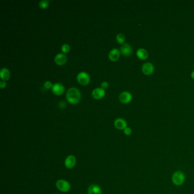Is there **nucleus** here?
<instances>
[{
    "instance_id": "obj_1",
    "label": "nucleus",
    "mask_w": 194,
    "mask_h": 194,
    "mask_svg": "<svg viewBox=\"0 0 194 194\" xmlns=\"http://www.w3.org/2000/svg\"><path fill=\"white\" fill-rule=\"evenodd\" d=\"M66 99L71 104L79 103L81 99V93L79 90L75 87L69 88L66 93Z\"/></svg>"
},
{
    "instance_id": "obj_2",
    "label": "nucleus",
    "mask_w": 194,
    "mask_h": 194,
    "mask_svg": "<svg viewBox=\"0 0 194 194\" xmlns=\"http://www.w3.org/2000/svg\"><path fill=\"white\" fill-rule=\"evenodd\" d=\"M172 182L175 186H180L183 184L185 180L184 173L180 171L175 172L172 176Z\"/></svg>"
},
{
    "instance_id": "obj_3",
    "label": "nucleus",
    "mask_w": 194,
    "mask_h": 194,
    "mask_svg": "<svg viewBox=\"0 0 194 194\" xmlns=\"http://www.w3.org/2000/svg\"><path fill=\"white\" fill-rule=\"evenodd\" d=\"M56 187L62 192H67L70 191L71 184L70 182L65 179H59L56 182Z\"/></svg>"
},
{
    "instance_id": "obj_4",
    "label": "nucleus",
    "mask_w": 194,
    "mask_h": 194,
    "mask_svg": "<svg viewBox=\"0 0 194 194\" xmlns=\"http://www.w3.org/2000/svg\"><path fill=\"white\" fill-rule=\"evenodd\" d=\"M78 82L83 85H86L90 83V75L88 73L85 72H79L76 77Z\"/></svg>"
},
{
    "instance_id": "obj_5",
    "label": "nucleus",
    "mask_w": 194,
    "mask_h": 194,
    "mask_svg": "<svg viewBox=\"0 0 194 194\" xmlns=\"http://www.w3.org/2000/svg\"><path fill=\"white\" fill-rule=\"evenodd\" d=\"M154 66L150 62L145 63L142 66V72L145 75L149 76L152 75L154 72Z\"/></svg>"
},
{
    "instance_id": "obj_6",
    "label": "nucleus",
    "mask_w": 194,
    "mask_h": 194,
    "mask_svg": "<svg viewBox=\"0 0 194 194\" xmlns=\"http://www.w3.org/2000/svg\"><path fill=\"white\" fill-rule=\"evenodd\" d=\"M132 95L128 91H124L120 94L119 100L122 104H128L132 100Z\"/></svg>"
},
{
    "instance_id": "obj_7",
    "label": "nucleus",
    "mask_w": 194,
    "mask_h": 194,
    "mask_svg": "<svg viewBox=\"0 0 194 194\" xmlns=\"http://www.w3.org/2000/svg\"><path fill=\"white\" fill-rule=\"evenodd\" d=\"M76 164V158L74 155H70L65 159V165L66 168L71 169L75 167Z\"/></svg>"
},
{
    "instance_id": "obj_8",
    "label": "nucleus",
    "mask_w": 194,
    "mask_h": 194,
    "mask_svg": "<svg viewBox=\"0 0 194 194\" xmlns=\"http://www.w3.org/2000/svg\"><path fill=\"white\" fill-rule=\"evenodd\" d=\"M65 90V87L63 85L60 83H57L53 85L52 92L54 95L60 96L64 93Z\"/></svg>"
},
{
    "instance_id": "obj_9",
    "label": "nucleus",
    "mask_w": 194,
    "mask_h": 194,
    "mask_svg": "<svg viewBox=\"0 0 194 194\" xmlns=\"http://www.w3.org/2000/svg\"><path fill=\"white\" fill-rule=\"evenodd\" d=\"M120 52L124 56H129L133 52V49L128 43H124L120 48Z\"/></svg>"
},
{
    "instance_id": "obj_10",
    "label": "nucleus",
    "mask_w": 194,
    "mask_h": 194,
    "mask_svg": "<svg viewBox=\"0 0 194 194\" xmlns=\"http://www.w3.org/2000/svg\"><path fill=\"white\" fill-rule=\"evenodd\" d=\"M105 95V91L101 88H97L93 90L92 96L94 99L96 100L101 99L103 98Z\"/></svg>"
},
{
    "instance_id": "obj_11",
    "label": "nucleus",
    "mask_w": 194,
    "mask_h": 194,
    "mask_svg": "<svg viewBox=\"0 0 194 194\" xmlns=\"http://www.w3.org/2000/svg\"><path fill=\"white\" fill-rule=\"evenodd\" d=\"M54 60L56 65H63L66 63L67 61V58L65 54L59 53L55 56Z\"/></svg>"
},
{
    "instance_id": "obj_12",
    "label": "nucleus",
    "mask_w": 194,
    "mask_h": 194,
    "mask_svg": "<svg viewBox=\"0 0 194 194\" xmlns=\"http://www.w3.org/2000/svg\"><path fill=\"white\" fill-rule=\"evenodd\" d=\"M114 125L116 129L119 130H124L127 126V122L122 118H118L115 119Z\"/></svg>"
},
{
    "instance_id": "obj_13",
    "label": "nucleus",
    "mask_w": 194,
    "mask_h": 194,
    "mask_svg": "<svg viewBox=\"0 0 194 194\" xmlns=\"http://www.w3.org/2000/svg\"><path fill=\"white\" fill-rule=\"evenodd\" d=\"M120 51L117 49H113L111 50L109 53L108 58L110 61L112 62H116L119 59L120 57Z\"/></svg>"
},
{
    "instance_id": "obj_14",
    "label": "nucleus",
    "mask_w": 194,
    "mask_h": 194,
    "mask_svg": "<svg viewBox=\"0 0 194 194\" xmlns=\"http://www.w3.org/2000/svg\"><path fill=\"white\" fill-rule=\"evenodd\" d=\"M88 194H102V190L99 186L93 184L90 185L88 189Z\"/></svg>"
},
{
    "instance_id": "obj_15",
    "label": "nucleus",
    "mask_w": 194,
    "mask_h": 194,
    "mask_svg": "<svg viewBox=\"0 0 194 194\" xmlns=\"http://www.w3.org/2000/svg\"><path fill=\"white\" fill-rule=\"evenodd\" d=\"M136 55L139 59L144 60H146L149 56V54L147 50L143 48L138 49L136 52Z\"/></svg>"
},
{
    "instance_id": "obj_16",
    "label": "nucleus",
    "mask_w": 194,
    "mask_h": 194,
    "mask_svg": "<svg viewBox=\"0 0 194 194\" xmlns=\"http://www.w3.org/2000/svg\"><path fill=\"white\" fill-rule=\"evenodd\" d=\"M10 71L7 68H2L0 71V78L3 81H8L10 79Z\"/></svg>"
},
{
    "instance_id": "obj_17",
    "label": "nucleus",
    "mask_w": 194,
    "mask_h": 194,
    "mask_svg": "<svg viewBox=\"0 0 194 194\" xmlns=\"http://www.w3.org/2000/svg\"><path fill=\"white\" fill-rule=\"evenodd\" d=\"M116 40L120 45H123L125 40V36L124 34L122 33L118 34L116 36Z\"/></svg>"
},
{
    "instance_id": "obj_18",
    "label": "nucleus",
    "mask_w": 194,
    "mask_h": 194,
    "mask_svg": "<svg viewBox=\"0 0 194 194\" xmlns=\"http://www.w3.org/2000/svg\"><path fill=\"white\" fill-rule=\"evenodd\" d=\"M49 5V1H46V0H42L41 1H40L39 3V6L40 8L42 9H46Z\"/></svg>"
},
{
    "instance_id": "obj_19",
    "label": "nucleus",
    "mask_w": 194,
    "mask_h": 194,
    "mask_svg": "<svg viewBox=\"0 0 194 194\" xmlns=\"http://www.w3.org/2000/svg\"><path fill=\"white\" fill-rule=\"evenodd\" d=\"M70 49H71V48H70V45H68V44H64L62 46V47H61V50H62V51L63 52V54H66V53L69 52Z\"/></svg>"
},
{
    "instance_id": "obj_20",
    "label": "nucleus",
    "mask_w": 194,
    "mask_h": 194,
    "mask_svg": "<svg viewBox=\"0 0 194 194\" xmlns=\"http://www.w3.org/2000/svg\"><path fill=\"white\" fill-rule=\"evenodd\" d=\"M52 86H53V85L50 81H47L44 83V87L47 90H49L50 88L52 89Z\"/></svg>"
},
{
    "instance_id": "obj_21",
    "label": "nucleus",
    "mask_w": 194,
    "mask_h": 194,
    "mask_svg": "<svg viewBox=\"0 0 194 194\" xmlns=\"http://www.w3.org/2000/svg\"><path fill=\"white\" fill-rule=\"evenodd\" d=\"M124 133L126 135H130L132 133V130L129 128V127H126L124 130Z\"/></svg>"
},
{
    "instance_id": "obj_22",
    "label": "nucleus",
    "mask_w": 194,
    "mask_h": 194,
    "mask_svg": "<svg viewBox=\"0 0 194 194\" xmlns=\"http://www.w3.org/2000/svg\"><path fill=\"white\" fill-rule=\"evenodd\" d=\"M108 85H109V84H108V82H107V81H103V82L101 83V88H103V89H104V90L108 88Z\"/></svg>"
},
{
    "instance_id": "obj_23",
    "label": "nucleus",
    "mask_w": 194,
    "mask_h": 194,
    "mask_svg": "<svg viewBox=\"0 0 194 194\" xmlns=\"http://www.w3.org/2000/svg\"><path fill=\"white\" fill-rule=\"evenodd\" d=\"M6 83L5 82V81H3V80L1 81H0V88L1 89H4V88H6Z\"/></svg>"
},
{
    "instance_id": "obj_24",
    "label": "nucleus",
    "mask_w": 194,
    "mask_h": 194,
    "mask_svg": "<svg viewBox=\"0 0 194 194\" xmlns=\"http://www.w3.org/2000/svg\"><path fill=\"white\" fill-rule=\"evenodd\" d=\"M65 105H66V104H65V101H61L60 102H59V107L60 108L63 109V108H65Z\"/></svg>"
},
{
    "instance_id": "obj_25",
    "label": "nucleus",
    "mask_w": 194,
    "mask_h": 194,
    "mask_svg": "<svg viewBox=\"0 0 194 194\" xmlns=\"http://www.w3.org/2000/svg\"><path fill=\"white\" fill-rule=\"evenodd\" d=\"M191 78H192V79L194 80V71H193L191 72Z\"/></svg>"
},
{
    "instance_id": "obj_26",
    "label": "nucleus",
    "mask_w": 194,
    "mask_h": 194,
    "mask_svg": "<svg viewBox=\"0 0 194 194\" xmlns=\"http://www.w3.org/2000/svg\"></svg>"
}]
</instances>
